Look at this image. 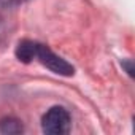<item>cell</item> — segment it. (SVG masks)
I'll return each mask as SVG.
<instances>
[{
	"label": "cell",
	"instance_id": "1",
	"mask_svg": "<svg viewBox=\"0 0 135 135\" xmlns=\"http://www.w3.org/2000/svg\"><path fill=\"white\" fill-rule=\"evenodd\" d=\"M70 126H72L70 114L64 107H52L41 118V129L45 133L62 135L70 130Z\"/></svg>",
	"mask_w": 135,
	"mask_h": 135
},
{
	"label": "cell",
	"instance_id": "2",
	"mask_svg": "<svg viewBox=\"0 0 135 135\" xmlns=\"http://www.w3.org/2000/svg\"><path fill=\"white\" fill-rule=\"evenodd\" d=\"M37 59L46 67L51 72L57 73V75H62V76H72L75 73L73 67L67 62L65 59L59 57L57 54H54L48 46L45 45H40L38 43V49H37Z\"/></svg>",
	"mask_w": 135,
	"mask_h": 135
},
{
	"label": "cell",
	"instance_id": "3",
	"mask_svg": "<svg viewBox=\"0 0 135 135\" xmlns=\"http://www.w3.org/2000/svg\"><path fill=\"white\" fill-rule=\"evenodd\" d=\"M37 49H38V43L32 41V40H22L18 43L16 46V57L24 62L29 64L33 59H37Z\"/></svg>",
	"mask_w": 135,
	"mask_h": 135
},
{
	"label": "cell",
	"instance_id": "4",
	"mask_svg": "<svg viewBox=\"0 0 135 135\" xmlns=\"http://www.w3.org/2000/svg\"><path fill=\"white\" fill-rule=\"evenodd\" d=\"M22 130H24V127H22L21 121L13 116L3 118L0 121V132L5 135H16V133H21Z\"/></svg>",
	"mask_w": 135,
	"mask_h": 135
},
{
	"label": "cell",
	"instance_id": "5",
	"mask_svg": "<svg viewBox=\"0 0 135 135\" xmlns=\"http://www.w3.org/2000/svg\"><path fill=\"white\" fill-rule=\"evenodd\" d=\"M122 67L127 70V73H129L130 76H133V65H132V60H124V62H122Z\"/></svg>",
	"mask_w": 135,
	"mask_h": 135
}]
</instances>
